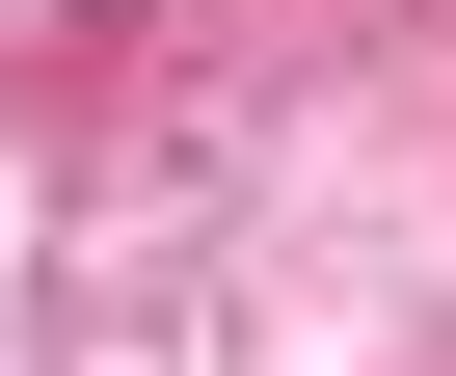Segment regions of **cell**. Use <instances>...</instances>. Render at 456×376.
Returning a JSON list of instances; mask_svg holds the SVG:
<instances>
[{
	"mask_svg": "<svg viewBox=\"0 0 456 376\" xmlns=\"http://www.w3.org/2000/svg\"><path fill=\"white\" fill-rule=\"evenodd\" d=\"M215 349H242V323H215V296H161V269H108V296L54 323V376H215Z\"/></svg>",
	"mask_w": 456,
	"mask_h": 376,
	"instance_id": "1",
	"label": "cell"
},
{
	"mask_svg": "<svg viewBox=\"0 0 456 376\" xmlns=\"http://www.w3.org/2000/svg\"><path fill=\"white\" fill-rule=\"evenodd\" d=\"M0 28H54V0H0Z\"/></svg>",
	"mask_w": 456,
	"mask_h": 376,
	"instance_id": "2",
	"label": "cell"
}]
</instances>
